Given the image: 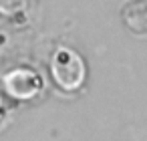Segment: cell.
<instances>
[{
	"mask_svg": "<svg viewBox=\"0 0 147 141\" xmlns=\"http://www.w3.org/2000/svg\"><path fill=\"white\" fill-rule=\"evenodd\" d=\"M6 85H8V91H10L12 95H16V97H22V99H26V97H32V95L38 91V87H40V83H38L36 75H32V73H26V71L12 73V75L8 77Z\"/></svg>",
	"mask_w": 147,
	"mask_h": 141,
	"instance_id": "cell-3",
	"label": "cell"
},
{
	"mask_svg": "<svg viewBox=\"0 0 147 141\" xmlns=\"http://www.w3.org/2000/svg\"><path fill=\"white\" fill-rule=\"evenodd\" d=\"M53 75L57 79V83L65 89H77L83 79H85V65H83V59L69 51V49H63L57 53L55 61H53Z\"/></svg>",
	"mask_w": 147,
	"mask_h": 141,
	"instance_id": "cell-1",
	"label": "cell"
},
{
	"mask_svg": "<svg viewBox=\"0 0 147 141\" xmlns=\"http://www.w3.org/2000/svg\"><path fill=\"white\" fill-rule=\"evenodd\" d=\"M24 6V0H0V12L12 14Z\"/></svg>",
	"mask_w": 147,
	"mask_h": 141,
	"instance_id": "cell-4",
	"label": "cell"
},
{
	"mask_svg": "<svg viewBox=\"0 0 147 141\" xmlns=\"http://www.w3.org/2000/svg\"><path fill=\"white\" fill-rule=\"evenodd\" d=\"M123 18L135 34H147V0H129L123 8Z\"/></svg>",
	"mask_w": 147,
	"mask_h": 141,
	"instance_id": "cell-2",
	"label": "cell"
}]
</instances>
